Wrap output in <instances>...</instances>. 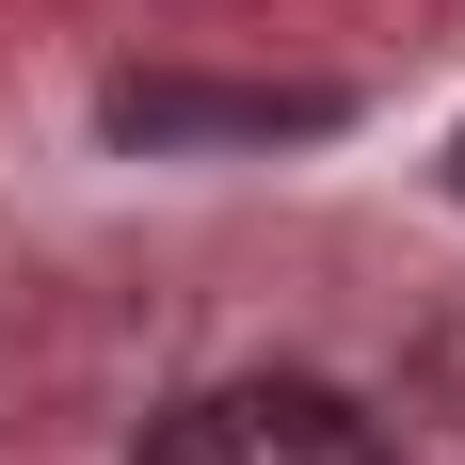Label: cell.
<instances>
[{"instance_id": "cell-1", "label": "cell", "mask_w": 465, "mask_h": 465, "mask_svg": "<svg viewBox=\"0 0 465 465\" xmlns=\"http://www.w3.org/2000/svg\"><path fill=\"white\" fill-rule=\"evenodd\" d=\"M129 465H401V450L322 370H225V385H193V401H161Z\"/></svg>"}, {"instance_id": "cell-2", "label": "cell", "mask_w": 465, "mask_h": 465, "mask_svg": "<svg viewBox=\"0 0 465 465\" xmlns=\"http://www.w3.org/2000/svg\"><path fill=\"white\" fill-rule=\"evenodd\" d=\"M337 96L322 81H113V144H322Z\"/></svg>"}, {"instance_id": "cell-3", "label": "cell", "mask_w": 465, "mask_h": 465, "mask_svg": "<svg viewBox=\"0 0 465 465\" xmlns=\"http://www.w3.org/2000/svg\"><path fill=\"white\" fill-rule=\"evenodd\" d=\"M450 193H465V129H450Z\"/></svg>"}]
</instances>
